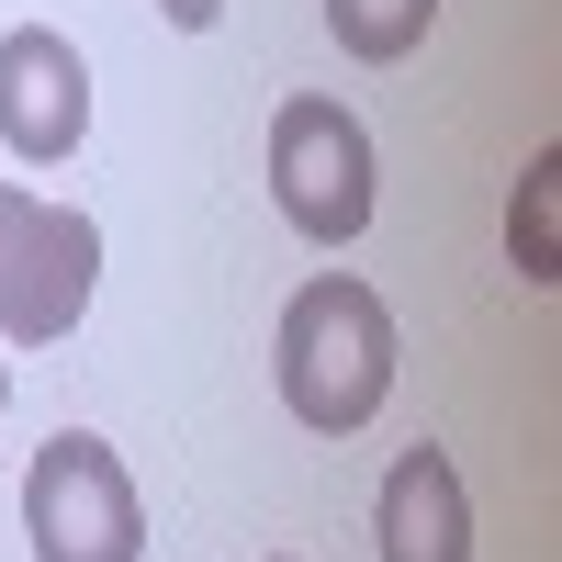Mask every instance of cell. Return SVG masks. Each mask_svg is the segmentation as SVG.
<instances>
[{"instance_id":"ba28073f","label":"cell","mask_w":562,"mask_h":562,"mask_svg":"<svg viewBox=\"0 0 562 562\" xmlns=\"http://www.w3.org/2000/svg\"><path fill=\"white\" fill-rule=\"evenodd\" d=\"M428 23H439V0H326V34H338L360 68L416 57V45H428Z\"/></svg>"},{"instance_id":"52a82bcc","label":"cell","mask_w":562,"mask_h":562,"mask_svg":"<svg viewBox=\"0 0 562 562\" xmlns=\"http://www.w3.org/2000/svg\"><path fill=\"white\" fill-rule=\"evenodd\" d=\"M506 259H518V281H540V293L562 281V147H540L518 203H506Z\"/></svg>"},{"instance_id":"8fae6325","label":"cell","mask_w":562,"mask_h":562,"mask_svg":"<svg viewBox=\"0 0 562 562\" xmlns=\"http://www.w3.org/2000/svg\"><path fill=\"white\" fill-rule=\"evenodd\" d=\"M281 562H293V551H281Z\"/></svg>"},{"instance_id":"6da1fadb","label":"cell","mask_w":562,"mask_h":562,"mask_svg":"<svg viewBox=\"0 0 562 562\" xmlns=\"http://www.w3.org/2000/svg\"><path fill=\"white\" fill-rule=\"evenodd\" d=\"M270 371H281V405H293L315 439L371 428L383 394H394V315H383V293L349 281V270H315L304 293L281 304Z\"/></svg>"},{"instance_id":"30bf717a","label":"cell","mask_w":562,"mask_h":562,"mask_svg":"<svg viewBox=\"0 0 562 562\" xmlns=\"http://www.w3.org/2000/svg\"><path fill=\"white\" fill-rule=\"evenodd\" d=\"M0 416H12V360H0Z\"/></svg>"},{"instance_id":"8992f818","label":"cell","mask_w":562,"mask_h":562,"mask_svg":"<svg viewBox=\"0 0 562 562\" xmlns=\"http://www.w3.org/2000/svg\"><path fill=\"white\" fill-rule=\"evenodd\" d=\"M371 540H383V562H473V495H461V473H450L439 439H416L383 473Z\"/></svg>"},{"instance_id":"9c48e42d","label":"cell","mask_w":562,"mask_h":562,"mask_svg":"<svg viewBox=\"0 0 562 562\" xmlns=\"http://www.w3.org/2000/svg\"><path fill=\"white\" fill-rule=\"evenodd\" d=\"M158 12H169L180 34H214V23H225V0H158Z\"/></svg>"},{"instance_id":"3957f363","label":"cell","mask_w":562,"mask_h":562,"mask_svg":"<svg viewBox=\"0 0 562 562\" xmlns=\"http://www.w3.org/2000/svg\"><path fill=\"white\" fill-rule=\"evenodd\" d=\"M23 540H34V562H147V506H135V473L113 461V439L57 428L34 450Z\"/></svg>"},{"instance_id":"5b68a950","label":"cell","mask_w":562,"mask_h":562,"mask_svg":"<svg viewBox=\"0 0 562 562\" xmlns=\"http://www.w3.org/2000/svg\"><path fill=\"white\" fill-rule=\"evenodd\" d=\"M79 135H90L79 45L57 23H12L0 34V147H12L23 169H57V158H79Z\"/></svg>"},{"instance_id":"277c9868","label":"cell","mask_w":562,"mask_h":562,"mask_svg":"<svg viewBox=\"0 0 562 562\" xmlns=\"http://www.w3.org/2000/svg\"><path fill=\"white\" fill-rule=\"evenodd\" d=\"M270 203L293 237L315 248H349L360 225H371V124L349 102H326V90H304V102H281L270 113Z\"/></svg>"},{"instance_id":"7a4b0ae2","label":"cell","mask_w":562,"mask_h":562,"mask_svg":"<svg viewBox=\"0 0 562 562\" xmlns=\"http://www.w3.org/2000/svg\"><path fill=\"white\" fill-rule=\"evenodd\" d=\"M102 293V225L0 180V349H57Z\"/></svg>"}]
</instances>
